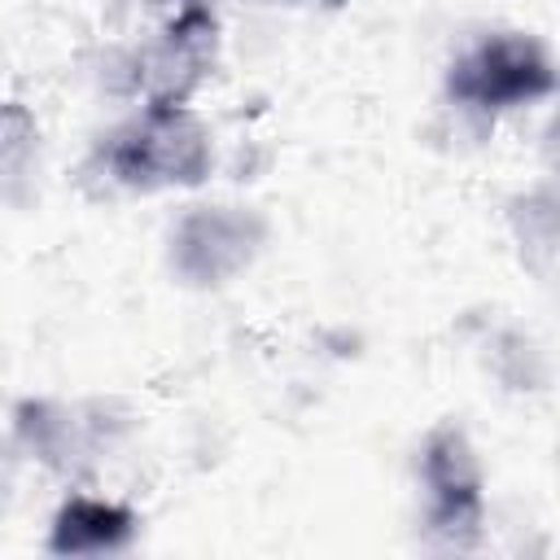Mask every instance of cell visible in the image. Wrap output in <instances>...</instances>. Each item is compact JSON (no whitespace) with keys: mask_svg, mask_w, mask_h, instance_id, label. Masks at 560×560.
<instances>
[{"mask_svg":"<svg viewBox=\"0 0 560 560\" xmlns=\"http://www.w3.org/2000/svg\"><path fill=\"white\" fill-rule=\"evenodd\" d=\"M92 171L122 192L201 188L214 171V136L192 105H136L96 136Z\"/></svg>","mask_w":560,"mask_h":560,"instance_id":"obj_1","label":"cell"},{"mask_svg":"<svg viewBox=\"0 0 560 560\" xmlns=\"http://www.w3.org/2000/svg\"><path fill=\"white\" fill-rule=\"evenodd\" d=\"M556 92V61L529 31H486L455 48L442 70V96L459 114L499 118Z\"/></svg>","mask_w":560,"mask_h":560,"instance_id":"obj_2","label":"cell"},{"mask_svg":"<svg viewBox=\"0 0 560 560\" xmlns=\"http://www.w3.org/2000/svg\"><path fill=\"white\" fill-rule=\"evenodd\" d=\"M416 486L424 499L420 525L438 551H472L486 534V468L464 424L442 420L420 438Z\"/></svg>","mask_w":560,"mask_h":560,"instance_id":"obj_4","label":"cell"},{"mask_svg":"<svg viewBox=\"0 0 560 560\" xmlns=\"http://www.w3.org/2000/svg\"><path fill=\"white\" fill-rule=\"evenodd\" d=\"M179 4H210V0H179Z\"/></svg>","mask_w":560,"mask_h":560,"instance_id":"obj_10","label":"cell"},{"mask_svg":"<svg viewBox=\"0 0 560 560\" xmlns=\"http://www.w3.org/2000/svg\"><path fill=\"white\" fill-rule=\"evenodd\" d=\"M219 57V18L210 4H179L144 44L118 57V92L140 105H188Z\"/></svg>","mask_w":560,"mask_h":560,"instance_id":"obj_6","label":"cell"},{"mask_svg":"<svg viewBox=\"0 0 560 560\" xmlns=\"http://www.w3.org/2000/svg\"><path fill=\"white\" fill-rule=\"evenodd\" d=\"M136 416L118 398H48L31 394L13 402V446L52 477H92L131 433Z\"/></svg>","mask_w":560,"mask_h":560,"instance_id":"obj_3","label":"cell"},{"mask_svg":"<svg viewBox=\"0 0 560 560\" xmlns=\"http://www.w3.org/2000/svg\"><path fill=\"white\" fill-rule=\"evenodd\" d=\"M324 4H341V0H324Z\"/></svg>","mask_w":560,"mask_h":560,"instance_id":"obj_11","label":"cell"},{"mask_svg":"<svg viewBox=\"0 0 560 560\" xmlns=\"http://www.w3.org/2000/svg\"><path fill=\"white\" fill-rule=\"evenodd\" d=\"M490 372L508 385V389H534L538 385V350L521 328H503L490 337V354H486Z\"/></svg>","mask_w":560,"mask_h":560,"instance_id":"obj_9","label":"cell"},{"mask_svg":"<svg viewBox=\"0 0 560 560\" xmlns=\"http://www.w3.org/2000/svg\"><path fill=\"white\" fill-rule=\"evenodd\" d=\"M44 179V131L31 105L0 96V206L26 210Z\"/></svg>","mask_w":560,"mask_h":560,"instance_id":"obj_8","label":"cell"},{"mask_svg":"<svg viewBox=\"0 0 560 560\" xmlns=\"http://www.w3.org/2000/svg\"><path fill=\"white\" fill-rule=\"evenodd\" d=\"M267 219L241 201H192L166 228V267L184 289L214 293L241 280L267 249Z\"/></svg>","mask_w":560,"mask_h":560,"instance_id":"obj_5","label":"cell"},{"mask_svg":"<svg viewBox=\"0 0 560 560\" xmlns=\"http://www.w3.org/2000/svg\"><path fill=\"white\" fill-rule=\"evenodd\" d=\"M136 534H140V516L131 503L109 499V494H92V490H70L48 521L44 551L66 556V560L118 556L136 542Z\"/></svg>","mask_w":560,"mask_h":560,"instance_id":"obj_7","label":"cell"}]
</instances>
